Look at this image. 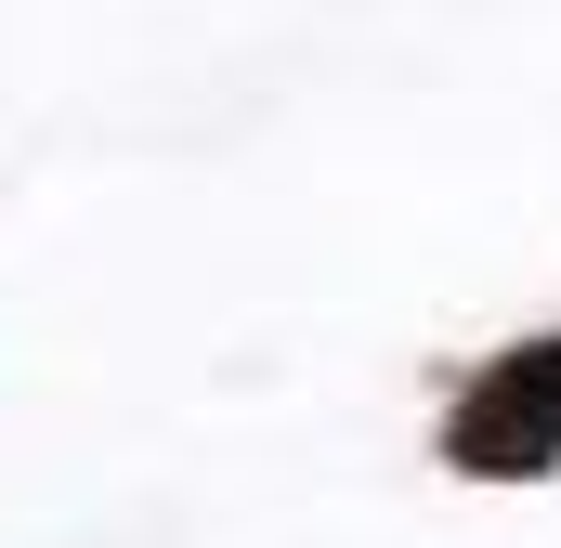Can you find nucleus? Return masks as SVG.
Returning a JSON list of instances; mask_svg holds the SVG:
<instances>
[{
  "instance_id": "nucleus-1",
  "label": "nucleus",
  "mask_w": 561,
  "mask_h": 548,
  "mask_svg": "<svg viewBox=\"0 0 561 548\" xmlns=\"http://www.w3.org/2000/svg\"><path fill=\"white\" fill-rule=\"evenodd\" d=\"M444 457L457 470H561V340L496 353L444 418Z\"/></svg>"
}]
</instances>
